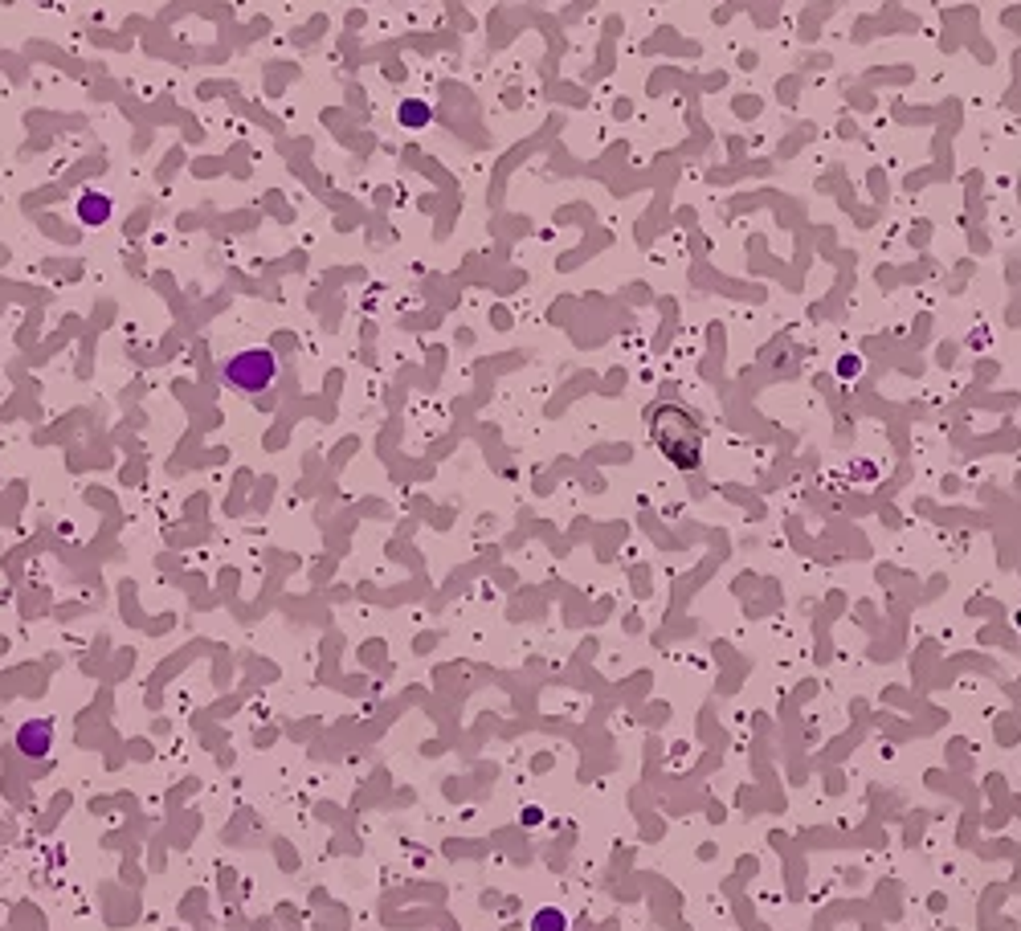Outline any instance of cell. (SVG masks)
I'll use <instances>...</instances> for the list:
<instances>
[{
  "mask_svg": "<svg viewBox=\"0 0 1021 931\" xmlns=\"http://www.w3.org/2000/svg\"><path fill=\"white\" fill-rule=\"evenodd\" d=\"M13 744H17L21 756L46 760L49 752H54V720H46V715H38V720H25V723L17 728V736H13Z\"/></svg>",
  "mask_w": 1021,
  "mask_h": 931,
  "instance_id": "2",
  "label": "cell"
},
{
  "mask_svg": "<svg viewBox=\"0 0 1021 931\" xmlns=\"http://www.w3.org/2000/svg\"><path fill=\"white\" fill-rule=\"evenodd\" d=\"M74 212L86 229H99V225H107L115 217V201L107 193H99V188H86V193L74 201Z\"/></svg>",
  "mask_w": 1021,
  "mask_h": 931,
  "instance_id": "3",
  "label": "cell"
},
{
  "mask_svg": "<svg viewBox=\"0 0 1021 931\" xmlns=\"http://www.w3.org/2000/svg\"><path fill=\"white\" fill-rule=\"evenodd\" d=\"M221 380L241 392V397H258L266 388H274L278 380V356L270 348H246V351H233L229 360L221 364Z\"/></svg>",
  "mask_w": 1021,
  "mask_h": 931,
  "instance_id": "1",
  "label": "cell"
}]
</instances>
